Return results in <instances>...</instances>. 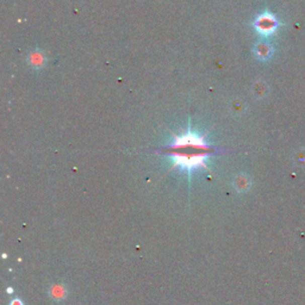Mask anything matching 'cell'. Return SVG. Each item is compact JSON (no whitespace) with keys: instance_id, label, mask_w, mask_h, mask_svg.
<instances>
[{"instance_id":"cell-1","label":"cell","mask_w":305,"mask_h":305,"mask_svg":"<svg viewBox=\"0 0 305 305\" xmlns=\"http://www.w3.org/2000/svg\"><path fill=\"white\" fill-rule=\"evenodd\" d=\"M224 151V149L209 143L203 135L191 128L184 134L174 135L171 143L154 150L170 159L173 167H179L190 174L198 168H207L206 161L211 157Z\"/></svg>"},{"instance_id":"cell-2","label":"cell","mask_w":305,"mask_h":305,"mask_svg":"<svg viewBox=\"0 0 305 305\" xmlns=\"http://www.w3.org/2000/svg\"><path fill=\"white\" fill-rule=\"evenodd\" d=\"M279 25H280V23H279L278 18L267 11L259 15L253 22V28L255 29V31L265 37L272 36L278 30Z\"/></svg>"},{"instance_id":"cell-3","label":"cell","mask_w":305,"mask_h":305,"mask_svg":"<svg viewBox=\"0 0 305 305\" xmlns=\"http://www.w3.org/2000/svg\"><path fill=\"white\" fill-rule=\"evenodd\" d=\"M254 55L256 58H259L261 61L268 60L273 55V47L267 43V42H260V43L255 44Z\"/></svg>"},{"instance_id":"cell-4","label":"cell","mask_w":305,"mask_h":305,"mask_svg":"<svg viewBox=\"0 0 305 305\" xmlns=\"http://www.w3.org/2000/svg\"><path fill=\"white\" fill-rule=\"evenodd\" d=\"M28 61L31 67L36 68V69H40V68L43 67L45 63V55L42 53V51L38 50L32 51V53H30V55H29Z\"/></svg>"},{"instance_id":"cell-5","label":"cell","mask_w":305,"mask_h":305,"mask_svg":"<svg viewBox=\"0 0 305 305\" xmlns=\"http://www.w3.org/2000/svg\"><path fill=\"white\" fill-rule=\"evenodd\" d=\"M235 187L239 191H246L249 187V180L246 175H240L235 180Z\"/></svg>"},{"instance_id":"cell-6","label":"cell","mask_w":305,"mask_h":305,"mask_svg":"<svg viewBox=\"0 0 305 305\" xmlns=\"http://www.w3.org/2000/svg\"><path fill=\"white\" fill-rule=\"evenodd\" d=\"M11 305H22V303L19 300H14V301H12Z\"/></svg>"}]
</instances>
